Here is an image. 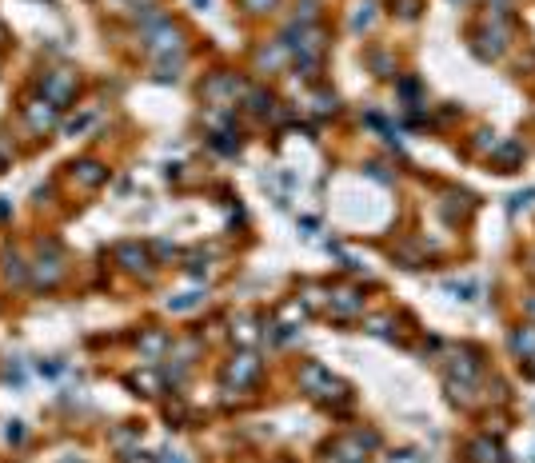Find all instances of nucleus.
Segmentation results:
<instances>
[{"label":"nucleus","instance_id":"1","mask_svg":"<svg viewBox=\"0 0 535 463\" xmlns=\"http://www.w3.org/2000/svg\"><path fill=\"white\" fill-rule=\"evenodd\" d=\"M28 120H32V128H37V132H44V128L52 124V108H44V104H32V108H28Z\"/></svg>","mask_w":535,"mask_h":463},{"label":"nucleus","instance_id":"2","mask_svg":"<svg viewBox=\"0 0 535 463\" xmlns=\"http://www.w3.org/2000/svg\"><path fill=\"white\" fill-rule=\"evenodd\" d=\"M4 160H8V152H4V144H0V164H4Z\"/></svg>","mask_w":535,"mask_h":463}]
</instances>
